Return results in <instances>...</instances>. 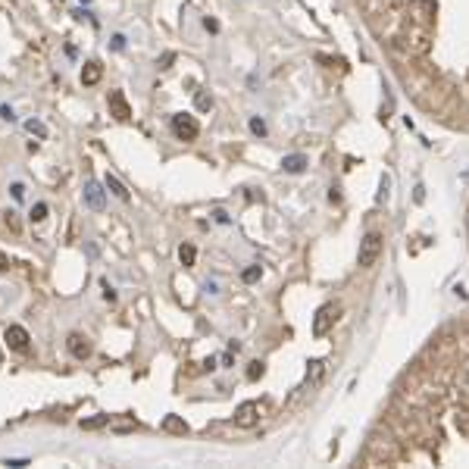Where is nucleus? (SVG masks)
<instances>
[{
    "label": "nucleus",
    "instance_id": "dca6fc26",
    "mask_svg": "<svg viewBox=\"0 0 469 469\" xmlns=\"http://www.w3.org/2000/svg\"><path fill=\"white\" fill-rule=\"evenodd\" d=\"M194 106H197L201 113H210L213 110V97L207 91H197V94H194Z\"/></svg>",
    "mask_w": 469,
    "mask_h": 469
},
{
    "label": "nucleus",
    "instance_id": "5701e85b",
    "mask_svg": "<svg viewBox=\"0 0 469 469\" xmlns=\"http://www.w3.org/2000/svg\"><path fill=\"white\" fill-rule=\"evenodd\" d=\"M10 194H13V201H22V197H25V185H22V182H13V185H10Z\"/></svg>",
    "mask_w": 469,
    "mask_h": 469
},
{
    "label": "nucleus",
    "instance_id": "412c9836",
    "mask_svg": "<svg viewBox=\"0 0 469 469\" xmlns=\"http://www.w3.org/2000/svg\"><path fill=\"white\" fill-rule=\"evenodd\" d=\"M241 279H244V282H247V285H254V282H257V279H260V266H247V269H244V272H241Z\"/></svg>",
    "mask_w": 469,
    "mask_h": 469
},
{
    "label": "nucleus",
    "instance_id": "aec40b11",
    "mask_svg": "<svg viewBox=\"0 0 469 469\" xmlns=\"http://www.w3.org/2000/svg\"><path fill=\"white\" fill-rule=\"evenodd\" d=\"M110 50H113V53H122V50H125V34H113V38H110Z\"/></svg>",
    "mask_w": 469,
    "mask_h": 469
},
{
    "label": "nucleus",
    "instance_id": "4468645a",
    "mask_svg": "<svg viewBox=\"0 0 469 469\" xmlns=\"http://www.w3.org/2000/svg\"><path fill=\"white\" fill-rule=\"evenodd\" d=\"M163 428H166V432H175V435H185V432H188V425H185V422H182L178 416H166Z\"/></svg>",
    "mask_w": 469,
    "mask_h": 469
},
{
    "label": "nucleus",
    "instance_id": "473e14b6",
    "mask_svg": "<svg viewBox=\"0 0 469 469\" xmlns=\"http://www.w3.org/2000/svg\"><path fill=\"white\" fill-rule=\"evenodd\" d=\"M4 269H10V263H7V257H4V254H0V272H4Z\"/></svg>",
    "mask_w": 469,
    "mask_h": 469
},
{
    "label": "nucleus",
    "instance_id": "6ab92c4d",
    "mask_svg": "<svg viewBox=\"0 0 469 469\" xmlns=\"http://www.w3.org/2000/svg\"><path fill=\"white\" fill-rule=\"evenodd\" d=\"M110 422V416H94V419H82V428H88V432H91V428H100V425H106Z\"/></svg>",
    "mask_w": 469,
    "mask_h": 469
},
{
    "label": "nucleus",
    "instance_id": "4be33fe9",
    "mask_svg": "<svg viewBox=\"0 0 469 469\" xmlns=\"http://www.w3.org/2000/svg\"><path fill=\"white\" fill-rule=\"evenodd\" d=\"M260 375H263V363H260V360H254V363H247V378H250V382H257Z\"/></svg>",
    "mask_w": 469,
    "mask_h": 469
},
{
    "label": "nucleus",
    "instance_id": "a878e982",
    "mask_svg": "<svg viewBox=\"0 0 469 469\" xmlns=\"http://www.w3.org/2000/svg\"><path fill=\"white\" fill-rule=\"evenodd\" d=\"M213 222H219V225H228V213H225V210H213Z\"/></svg>",
    "mask_w": 469,
    "mask_h": 469
},
{
    "label": "nucleus",
    "instance_id": "9d476101",
    "mask_svg": "<svg viewBox=\"0 0 469 469\" xmlns=\"http://www.w3.org/2000/svg\"><path fill=\"white\" fill-rule=\"evenodd\" d=\"M234 422H238V425H254L257 422V404L254 401H247V404H241L238 410H234Z\"/></svg>",
    "mask_w": 469,
    "mask_h": 469
},
{
    "label": "nucleus",
    "instance_id": "6e6552de",
    "mask_svg": "<svg viewBox=\"0 0 469 469\" xmlns=\"http://www.w3.org/2000/svg\"><path fill=\"white\" fill-rule=\"evenodd\" d=\"M103 188H106V191L113 194V197H116V201H122V204H129V201H132V194H129V188H125V185H122L119 178H116V175H106V178H103Z\"/></svg>",
    "mask_w": 469,
    "mask_h": 469
},
{
    "label": "nucleus",
    "instance_id": "0eeeda50",
    "mask_svg": "<svg viewBox=\"0 0 469 469\" xmlns=\"http://www.w3.org/2000/svg\"><path fill=\"white\" fill-rule=\"evenodd\" d=\"M110 113L116 116V119H129L132 116V106H129L122 91H110Z\"/></svg>",
    "mask_w": 469,
    "mask_h": 469
},
{
    "label": "nucleus",
    "instance_id": "a211bd4d",
    "mask_svg": "<svg viewBox=\"0 0 469 469\" xmlns=\"http://www.w3.org/2000/svg\"><path fill=\"white\" fill-rule=\"evenodd\" d=\"M100 291H103V300H106V303H116V297H119V294H116V288H113L106 279L100 282Z\"/></svg>",
    "mask_w": 469,
    "mask_h": 469
},
{
    "label": "nucleus",
    "instance_id": "bb28decb",
    "mask_svg": "<svg viewBox=\"0 0 469 469\" xmlns=\"http://www.w3.org/2000/svg\"><path fill=\"white\" fill-rule=\"evenodd\" d=\"M175 60V53H163L160 60H156V66H160V69H169V63Z\"/></svg>",
    "mask_w": 469,
    "mask_h": 469
},
{
    "label": "nucleus",
    "instance_id": "c85d7f7f",
    "mask_svg": "<svg viewBox=\"0 0 469 469\" xmlns=\"http://www.w3.org/2000/svg\"><path fill=\"white\" fill-rule=\"evenodd\" d=\"M329 201H332V204H341V188H329Z\"/></svg>",
    "mask_w": 469,
    "mask_h": 469
},
{
    "label": "nucleus",
    "instance_id": "f03ea898",
    "mask_svg": "<svg viewBox=\"0 0 469 469\" xmlns=\"http://www.w3.org/2000/svg\"><path fill=\"white\" fill-rule=\"evenodd\" d=\"M82 201H85V207H88V210L103 213V207H106V191H103V185H100V182H94V178H88V182H85V188H82Z\"/></svg>",
    "mask_w": 469,
    "mask_h": 469
},
{
    "label": "nucleus",
    "instance_id": "72a5a7b5",
    "mask_svg": "<svg viewBox=\"0 0 469 469\" xmlns=\"http://www.w3.org/2000/svg\"><path fill=\"white\" fill-rule=\"evenodd\" d=\"M466 385H469V369H466Z\"/></svg>",
    "mask_w": 469,
    "mask_h": 469
},
{
    "label": "nucleus",
    "instance_id": "393cba45",
    "mask_svg": "<svg viewBox=\"0 0 469 469\" xmlns=\"http://www.w3.org/2000/svg\"><path fill=\"white\" fill-rule=\"evenodd\" d=\"M219 363H222V369H231V366H234V354H231V350H225V354L219 357Z\"/></svg>",
    "mask_w": 469,
    "mask_h": 469
},
{
    "label": "nucleus",
    "instance_id": "2eb2a0df",
    "mask_svg": "<svg viewBox=\"0 0 469 469\" xmlns=\"http://www.w3.org/2000/svg\"><path fill=\"white\" fill-rule=\"evenodd\" d=\"M25 132H31L34 138H41V141L47 138V125H44L41 119H28V122H25Z\"/></svg>",
    "mask_w": 469,
    "mask_h": 469
},
{
    "label": "nucleus",
    "instance_id": "cd10ccee",
    "mask_svg": "<svg viewBox=\"0 0 469 469\" xmlns=\"http://www.w3.org/2000/svg\"><path fill=\"white\" fill-rule=\"evenodd\" d=\"M204 28H207V31H213V34H216V31H219V22H216V19H210V16H207V19H204Z\"/></svg>",
    "mask_w": 469,
    "mask_h": 469
},
{
    "label": "nucleus",
    "instance_id": "f257e3e1",
    "mask_svg": "<svg viewBox=\"0 0 469 469\" xmlns=\"http://www.w3.org/2000/svg\"><path fill=\"white\" fill-rule=\"evenodd\" d=\"M378 257H382V234L378 231H366L363 241H360V254H357L360 269H372Z\"/></svg>",
    "mask_w": 469,
    "mask_h": 469
},
{
    "label": "nucleus",
    "instance_id": "f8f14e48",
    "mask_svg": "<svg viewBox=\"0 0 469 469\" xmlns=\"http://www.w3.org/2000/svg\"><path fill=\"white\" fill-rule=\"evenodd\" d=\"M47 213H50V207H47L44 201H38V204L28 210V222H34V225H38V222H44V219H47Z\"/></svg>",
    "mask_w": 469,
    "mask_h": 469
},
{
    "label": "nucleus",
    "instance_id": "423d86ee",
    "mask_svg": "<svg viewBox=\"0 0 469 469\" xmlns=\"http://www.w3.org/2000/svg\"><path fill=\"white\" fill-rule=\"evenodd\" d=\"M66 347H69V354H72L75 360H88V357H91V344H88V338H85V335H78V332H72V335L66 338Z\"/></svg>",
    "mask_w": 469,
    "mask_h": 469
},
{
    "label": "nucleus",
    "instance_id": "2f4dec72",
    "mask_svg": "<svg viewBox=\"0 0 469 469\" xmlns=\"http://www.w3.org/2000/svg\"><path fill=\"white\" fill-rule=\"evenodd\" d=\"M7 225H10V228H13V231H16V228H19V222H16V213H7Z\"/></svg>",
    "mask_w": 469,
    "mask_h": 469
},
{
    "label": "nucleus",
    "instance_id": "20e7f679",
    "mask_svg": "<svg viewBox=\"0 0 469 469\" xmlns=\"http://www.w3.org/2000/svg\"><path fill=\"white\" fill-rule=\"evenodd\" d=\"M335 319H338V306H335V303H322V306L316 310V316H313V335L322 338V335L335 326Z\"/></svg>",
    "mask_w": 469,
    "mask_h": 469
},
{
    "label": "nucleus",
    "instance_id": "f704fd0d",
    "mask_svg": "<svg viewBox=\"0 0 469 469\" xmlns=\"http://www.w3.org/2000/svg\"><path fill=\"white\" fill-rule=\"evenodd\" d=\"M82 4H91V0H82Z\"/></svg>",
    "mask_w": 469,
    "mask_h": 469
},
{
    "label": "nucleus",
    "instance_id": "9b49d317",
    "mask_svg": "<svg viewBox=\"0 0 469 469\" xmlns=\"http://www.w3.org/2000/svg\"><path fill=\"white\" fill-rule=\"evenodd\" d=\"M100 75H103V66H100L97 60H88L85 69H82V85H97Z\"/></svg>",
    "mask_w": 469,
    "mask_h": 469
},
{
    "label": "nucleus",
    "instance_id": "f3484780",
    "mask_svg": "<svg viewBox=\"0 0 469 469\" xmlns=\"http://www.w3.org/2000/svg\"><path fill=\"white\" fill-rule=\"evenodd\" d=\"M247 125H250V132H254L257 138H266V135H269V129H266V119H263V116H250V122H247Z\"/></svg>",
    "mask_w": 469,
    "mask_h": 469
},
{
    "label": "nucleus",
    "instance_id": "b1692460",
    "mask_svg": "<svg viewBox=\"0 0 469 469\" xmlns=\"http://www.w3.org/2000/svg\"><path fill=\"white\" fill-rule=\"evenodd\" d=\"M0 119H4V122H13V119H16V113H13V106H7V103H4V106H0Z\"/></svg>",
    "mask_w": 469,
    "mask_h": 469
},
{
    "label": "nucleus",
    "instance_id": "ddd939ff",
    "mask_svg": "<svg viewBox=\"0 0 469 469\" xmlns=\"http://www.w3.org/2000/svg\"><path fill=\"white\" fill-rule=\"evenodd\" d=\"M194 260H197V247H194V244H182L178 247V263L182 266H194Z\"/></svg>",
    "mask_w": 469,
    "mask_h": 469
},
{
    "label": "nucleus",
    "instance_id": "39448f33",
    "mask_svg": "<svg viewBox=\"0 0 469 469\" xmlns=\"http://www.w3.org/2000/svg\"><path fill=\"white\" fill-rule=\"evenodd\" d=\"M4 341H7V347L10 350H16V354H28V332L22 329V326H7V332H4Z\"/></svg>",
    "mask_w": 469,
    "mask_h": 469
},
{
    "label": "nucleus",
    "instance_id": "c756f323",
    "mask_svg": "<svg viewBox=\"0 0 469 469\" xmlns=\"http://www.w3.org/2000/svg\"><path fill=\"white\" fill-rule=\"evenodd\" d=\"M388 188H391V178L382 175V191H378V197H388Z\"/></svg>",
    "mask_w": 469,
    "mask_h": 469
},
{
    "label": "nucleus",
    "instance_id": "7c9ffc66",
    "mask_svg": "<svg viewBox=\"0 0 469 469\" xmlns=\"http://www.w3.org/2000/svg\"><path fill=\"white\" fill-rule=\"evenodd\" d=\"M204 291H207V294H219V282H207Z\"/></svg>",
    "mask_w": 469,
    "mask_h": 469
},
{
    "label": "nucleus",
    "instance_id": "1a4fd4ad",
    "mask_svg": "<svg viewBox=\"0 0 469 469\" xmlns=\"http://www.w3.org/2000/svg\"><path fill=\"white\" fill-rule=\"evenodd\" d=\"M306 166H310V160H306L303 153H288L285 160H282V169H285V172H291V175H300Z\"/></svg>",
    "mask_w": 469,
    "mask_h": 469
},
{
    "label": "nucleus",
    "instance_id": "7ed1b4c3",
    "mask_svg": "<svg viewBox=\"0 0 469 469\" xmlns=\"http://www.w3.org/2000/svg\"><path fill=\"white\" fill-rule=\"evenodd\" d=\"M172 132H175L178 141H194V138L201 135V125H197V119H194V116L175 113V116H172Z\"/></svg>",
    "mask_w": 469,
    "mask_h": 469
}]
</instances>
